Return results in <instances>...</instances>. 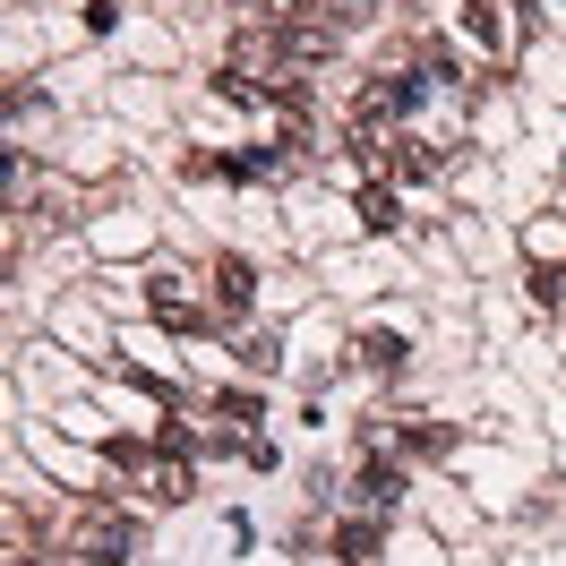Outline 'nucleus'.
<instances>
[{
	"instance_id": "nucleus-1",
	"label": "nucleus",
	"mask_w": 566,
	"mask_h": 566,
	"mask_svg": "<svg viewBox=\"0 0 566 566\" xmlns=\"http://www.w3.org/2000/svg\"><path fill=\"white\" fill-rule=\"evenodd\" d=\"M70 549H77L86 566H120L129 549H138V532L120 524L112 506H77V524H70Z\"/></svg>"
},
{
	"instance_id": "nucleus-5",
	"label": "nucleus",
	"mask_w": 566,
	"mask_h": 566,
	"mask_svg": "<svg viewBox=\"0 0 566 566\" xmlns=\"http://www.w3.org/2000/svg\"><path fill=\"white\" fill-rule=\"evenodd\" d=\"M310 18H318V27H335V35H353V27H369V18H378V0H310Z\"/></svg>"
},
{
	"instance_id": "nucleus-4",
	"label": "nucleus",
	"mask_w": 566,
	"mask_h": 566,
	"mask_svg": "<svg viewBox=\"0 0 566 566\" xmlns=\"http://www.w3.org/2000/svg\"><path fill=\"white\" fill-rule=\"evenodd\" d=\"M353 360L369 369V378H395V369H403V335H387V326H369V335L353 344Z\"/></svg>"
},
{
	"instance_id": "nucleus-3",
	"label": "nucleus",
	"mask_w": 566,
	"mask_h": 566,
	"mask_svg": "<svg viewBox=\"0 0 566 566\" xmlns=\"http://www.w3.org/2000/svg\"><path fill=\"white\" fill-rule=\"evenodd\" d=\"M353 490H360V506H369V515H395V506H403V472L369 455V463H360V481H353Z\"/></svg>"
},
{
	"instance_id": "nucleus-7",
	"label": "nucleus",
	"mask_w": 566,
	"mask_h": 566,
	"mask_svg": "<svg viewBox=\"0 0 566 566\" xmlns=\"http://www.w3.org/2000/svg\"><path fill=\"white\" fill-rule=\"evenodd\" d=\"M360 223H369V232H395V189H387V180L360 189Z\"/></svg>"
},
{
	"instance_id": "nucleus-10",
	"label": "nucleus",
	"mask_w": 566,
	"mask_h": 566,
	"mask_svg": "<svg viewBox=\"0 0 566 566\" xmlns=\"http://www.w3.org/2000/svg\"><path fill=\"white\" fill-rule=\"evenodd\" d=\"M241 369H258V378H266V369H275V344H266V335H241Z\"/></svg>"
},
{
	"instance_id": "nucleus-2",
	"label": "nucleus",
	"mask_w": 566,
	"mask_h": 566,
	"mask_svg": "<svg viewBox=\"0 0 566 566\" xmlns=\"http://www.w3.org/2000/svg\"><path fill=\"white\" fill-rule=\"evenodd\" d=\"M421 95H429V86H421V77H403V70L378 77V86L360 95V129H378V120H403V112L421 104Z\"/></svg>"
},
{
	"instance_id": "nucleus-8",
	"label": "nucleus",
	"mask_w": 566,
	"mask_h": 566,
	"mask_svg": "<svg viewBox=\"0 0 566 566\" xmlns=\"http://www.w3.org/2000/svg\"><path fill=\"white\" fill-rule=\"evenodd\" d=\"M369 549H378V524H344V532H335V558L369 566Z\"/></svg>"
},
{
	"instance_id": "nucleus-11",
	"label": "nucleus",
	"mask_w": 566,
	"mask_h": 566,
	"mask_svg": "<svg viewBox=\"0 0 566 566\" xmlns=\"http://www.w3.org/2000/svg\"><path fill=\"white\" fill-rule=\"evenodd\" d=\"M214 412H223V421H258V395L232 387V395H214Z\"/></svg>"
},
{
	"instance_id": "nucleus-6",
	"label": "nucleus",
	"mask_w": 566,
	"mask_h": 566,
	"mask_svg": "<svg viewBox=\"0 0 566 566\" xmlns=\"http://www.w3.org/2000/svg\"><path fill=\"white\" fill-rule=\"evenodd\" d=\"M249 258H223V266H214V301H223V310H249Z\"/></svg>"
},
{
	"instance_id": "nucleus-9",
	"label": "nucleus",
	"mask_w": 566,
	"mask_h": 566,
	"mask_svg": "<svg viewBox=\"0 0 566 566\" xmlns=\"http://www.w3.org/2000/svg\"><path fill=\"white\" fill-rule=\"evenodd\" d=\"M497 9H506V0H472V9H463V27H472L481 43H497V35H506V27H497Z\"/></svg>"
}]
</instances>
